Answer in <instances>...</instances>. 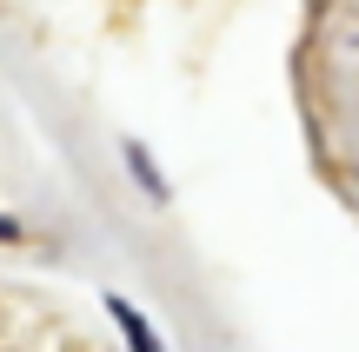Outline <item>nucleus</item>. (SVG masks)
Instances as JSON below:
<instances>
[{
	"label": "nucleus",
	"mask_w": 359,
	"mask_h": 352,
	"mask_svg": "<svg viewBox=\"0 0 359 352\" xmlns=\"http://www.w3.org/2000/svg\"><path fill=\"white\" fill-rule=\"evenodd\" d=\"M107 313H114V326L127 332V346H133V352H160V339H154V326H147V319L133 313L127 300H114V293H107Z\"/></svg>",
	"instance_id": "nucleus-1"
},
{
	"label": "nucleus",
	"mask_w": 359,
	"mask_h": 352,
	"mask_svg": "<svg viewBox=\"0 0 359 352\" xmlns=\"http://www.w3.org/2000/svg\"><path fill=\"white\" fill-rule=\"evenodd\" d=\"M0 239H20V226H13V220H0Z\"/></svg>",
	"instance_id": "nucleus-2"
}]
</instances>
